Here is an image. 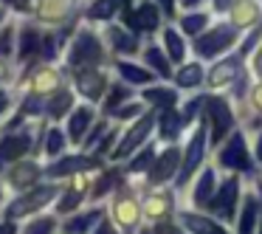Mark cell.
Here are the masks:
<instances>
[{
    "instance_id": "47",
    "label": "cell",
    "mask_w": 262,
    "mask_h": 234,
    "mask_svg": "<svg viewBox=\"0 0 262 234\" xmlns=\"http://www.w3.org/2000/svg\"><path fill=\"white\" fill-rule=\"evenodd\" d=\"M14 79H17V62H14V59L0 57V88L14 85Z\"/></svg>"
},
{
    "instance_id": "7",
    "label": "cell",
    "mask_w": 262,
    "mask_h": 234,
    "mask_svg": "<svg viewBox=\"0 0 262 234\" xmlns=\"http://www.w3.org/2000/svg\"><path fill=\"white\" fill-rule=\"evenodd\" d=\"M59 186H62L59 181L42 178L40 183H34V186L23 189V192L9 195V203H6V211H3V217H12V220L23 223L26 217L37 215V211L51 209L54 200H57V195H59Z\"/></svg>"
},
{
    "instance_id": "22",
    "label": "cell",
    "mask_w": 262,
    "mask_h": 234,
    "mask_svg": "<svg viewBox=\"0 0 262 234\" xmlns=\"http://www.w3.org/2000/svg\"><path fill=\"white\" fill-rule=\"evenodd\" d=\"M175 220L181 226L183 234H228L231 228L223 220H217L214 215H209L206 209H194V206H178Z\"/></svg>"
},
{
    "instance_id": "15",
    "label": "cell",
    "mask_w": 262,
    "mask_h": 234,
    "mask_svg": "<svg viewBox=\"0 0 262 234\" xmlns=\"http://www.w3.org/2000/svg\"><path fill=\"white\" fill-rule=\"evenodd\" d=\"M107 164V158H99L93 153H85L79 147H71L68 153H62L59 158L46 161V178L51 181H65L71 175H79V172H96L99 166Z\"/></svg>"
},
{
    "instance_id": "30",
    "label": "cell",
    "mask_w": 262,
    "mask_h": 234,
    "mask_svg": "<svg viewBox=\"0 0 262 234\" xmlns=\"http://www.w3.org/2000/svg\"><path fill=\"white\" fill-rule=\"evenodd\" d=\"M158 42L164 46V51L169 54V59H172L175 65L192 57V40H189V37L183 34L181 29H178L175 20H166V23L161 26V31H158Z\"/></svg>"
},
{
    "instance_id": "19",
    "label": "cell",
    "mask_w": 262,
    "mask_h": 234,
    "mask_svg": "<svg viewBox=\"0 0 262 234\" xmlns=\"http://www.w3.org/2000/svg\"><path fill=\"white\" fill-rule=\"evenodd\" d=\"M220 166L214 164V161H206L203 166L198 169V175L192 178V181L186 183V189L181 192V203L183 206H194V209H206V203L211 200V195H214L217 183H220Z\"/></svg>"
},
{
    "instance_id": "39",
    "label": "cell",
    "mask_w": 262,
    "mask_h": 234,
    "mask_svg": "<svg viewBox=\"0 0 262 234\" xmlns=\"http://www.w3.org/2000/svg\"><path fill=\"white\" fill-rule=\"evenodd\" d=\"M124 0H85V9H82V20L88 23H110V20L119 17V9Z\"/></svg>"
},
{
    "instance_id": "5",
    "label": "cell",
    "mask_w": 262,
    "mask_h": 234,
    "mask_svg": "<svg viewBox=\"0 0 262 234\" xmlns=\"http://www.w3.org/2000/svg\"><path fill=\"white\" fill-rule=\"evenodd\" d=\"M243 40V31L231 23L228 17H214L206 31H200L198 37H192V57L211 62V59L223 57V54L234 51Z\"/></svg>"
},
{
    "instance_id": "56",
    "label": "cell",
    "mask_w": 262,
    "mask_h": 234,
    "mask_svg": "<svg viewBox=\"0 0 262 234\" xmlns=\"http://www.w3.org/2000/svg\"><path fill=\"white\" fill-rule=\"evenodd\" d=\"M181 9H198V6H206V0H178Z\"/></svg>"
},
{
    "instance_id": "52",
    "label": "cell",
    "mask_w": 262,
    "mask_h": 234,
    "mask_svg": "<svg viewBox=\"0 0 262 234\" xmlns=\"http://www.w3.org/2000/svg\"><path fill=\"white\" fill-rule=\"evenodd\" d=\"M234 0H206V6L214 12V17H223V14L228 12V6H231Z\"/></svg>"
},
{
    "instance_id": "31",
    "label": "cell",
    "mask_w": 262,
    "mask_h": 234,
    "mask_svg": "<svg viewBox=\"0 0 262 234\" xmlns=\"http://www.w3.org/2000/svg\"><path fill=\"white\" fill-rule=\"evenodd\" d=\"M138 96L144 99V104H147V108H152L155 113H158V110H166V108H178V104H181V99H183V93L178 91L172 82L155 79L152 85L141 88V91H138Z\"/></svg>"
},
{
    "instance_id": "13",
    "label": "cell",
    "mask_w": 262,
    "mask_h": 234,
    "mask_svg": "<svg viewBox=\"0 0 262 234\" xmlns=\"http://www.w3.org/2000/svg\"><path fill=\"white\" fill-rule=\"evenodd\" d=\"M138 192H141L144 226L175 220V211L181 206V195L175 192V186H138Z\"/></svg>"
},
{
    "instance_id": "6",
    "label": "cell",
    "mask_w": 262,
    "mask_h": 234,
    "mask_svg": "<svg viewBox=\"0 0 262 234\" xmlns=\"http://www.w3.org/2000/svg\"><path fill=\"white\" fill-rule=\"evenodd\" d=\"M107 215L113 220L116 231H121V234H138L144 228L141 192H138V186L130 178L107 198Z\"/></svg>"
},
{
    "instance_id": "26",
    "label": "cell",
    "mask_w": 262,
    "mask_h": 234,
    "mask_svg": "<svg viewBox=\"0 0 262 234\" xmlns=\"http://www.w3.org/2000/svg\"><path fill=\"white\" fill-rule=\"evenodd\" d=\"M107 215V200L104 203H85L82 209L71 211V215L62 217V226H59V231L62 234H93V228H96V223L102 220V217Z\"/></svg>"
},
{
    "instance_id": "25",
    "label": "cell",
    "mask_w": 262,
    "mask_h": 234,
    "mask_svg": "<svg viewBox=\"0 0 262 234\" xmlns=\"http://www.w3.org/2000/svg\"><path fill=\"white\" fill-rule=\"evenodd\" d=\"M99 116H102V113H99L96 104L82 102V99L71 108V113L65 116V121H62L65 133H68V138H71V147H79L82 138H85V133L93 127V121H96Z\"/></svg>"
},
{
    "instance_id": "44",
    "label": "cell",
    "mask_w": 262,
    "mask_h": 234,
    "mask_svg": "<svg viewBox=\"0 0 262 234\" xmlns=\"http://www.w3.org/2000/svg\"><path fill=\"white\" fill-rule=\"evenodd\" d=\"M110 124H113V121H110L107 116H99V119L93 121V127H91V130H88V133H85V138H82L79 150H85V153H93V150L99 147V141H102V138H104V133L110 130Z\"/></svg>"
},
{
    "instance_id": "21",
    "label": "cell",
    "mask_w": 262,
    "mask_h": 234,
    "mask_svg": "<svg viewBox=\"0 0 262 234\" xmlns=\"http://www.w3.org/2000/svg\"><path fill=\"white\" fill-rule=\"evenodd\" d=\"M99 29H102V37H104V46H107L110 57H138V51L144 46V37H138L133 29H127L119 20L102 23Z\"/></svg>"
},
{
    "instance_id": "2",
    "label": "cell",
    "mask_w": 262,
    "mask_h": 234,
    "mask_svg": "<svg viewBox=\"0 0 262 234\" xmlns=\"http://www.w3.org/2000/svg\"><path fill=\"white\" fill-rule=\"evenodd\" d=\"M211 161L220 166V172H237L245 181L262 175L259 166H256L254 150H251V133L245 130L243 124H239L223 144H217V147L211 150Z\"/></svg>"
},
{
    "instance_id": "4",
    "label": "cell",
    "mask_w": 262,
    "mask_h": 234,
    "mask_svg": "<svg viewBox=\"0 0 262 234\" xmlns=\"http://www.w3.org/2000/svg\"><path fill=\"white\" fill-rule=\"evenodd\" d=\"M48 121L46 119H31L23 127H12V130H0V175L6 166L14 161L26 158V155H40V138Z\"/></svg>"
},
{
    "instance_id": "50",
    "label": "cell",
    "mask_w": 262,
    "mask_h": 234,
    "mask_svg": "<svg viewBox=\"0 0 262 234\" xmlns=\"http://www.w3.org/2000/svg\"><path fill=\"white\" fill-rule=\"evenodd\" d=\"M251 150H254V158H256V166L262 172V127L251 133Z\"/></svg>"
},
{
    "instance_id": "55",
    "label": "cell",
    "mask_w": 262,
    "mask_h": 234,
    "mask_svg": "<svg viewBox=\"0 0 262 234\" xmlns=\"http://www.w3.org/2000/svg\"><path fill=\"white\" fill-rule=\"evenodd\" d=\"M9 189H6V183H3V178H0V217H3V211H6V203H9Z\"/></svg>"
},
{
    "instance_id": "27",
    "label": "cell",
    "mask_w": 262,
    "mask_h": 234,
    "mask_svg": "<svg viewBox=\"0 0 262 234\" xmlns=\"http://www.w3.org/2000/svg\"><path fill=\"white\" fill-rule=\"evenodd\" d=\"M110 68H113V76H119L121 82L133 85L136 91H141V88L152 85V82L158 79V76H155V71H149L138 57H113Z\"/></svg>"
},
{
    "instance_id": "45",
    "label": "cell",
    "mask_w": 262,
    "mask_h": 234,
    "mask_svg": "<svg viewBox=\"0 0 262 234\" xmlns=\"http://www.w3.org/2000/svg\"><path fill=\"white\" fill-rule=\"evenodd\" d=\"M144 110H147V104H144V99H141V96H136V99H130V102H124L121 108H116L113 113L107 116V119L119 121V124H127V121L138 119V116H141Z\"/></svg>"
},
{
    "instance_id": "36",
    "label": "cell",
    "mask_w": 262,
    "mask_h": 234,
    "mask_svg": "<svg viewBox=\"0 0 262 234\" xmlns=\"http://www.w3.org/2000/svg\"><path fill=\"white\" fill-rule=\"evenodd\" d=\"M79 102V96L74 93V88L62 85L57 93H51V96H46V121H65V116L71 113V108Z\"/></svg>"
},
{
    "instance_id": "9",
    "label": "cell",
    "mask_w": 262,
    "mask_h": 234,
    "mask_svg": "<svg viewBox=\"0 0 262 234\" xmlns=\"http://www.w3.org/2000/svg\"><path fill=\"white\" fill-rule=\"evenodd\" d=\"M243 186H245L243 175H237V172H223L214 195H211V200L206 203V211L214 215L217 220H223L231 231H234V220H237L239 200H243Z\"/></svg>"
},
{
    "instance_id": "57",
    "label": "cell",
    "mask_w": 262,
    "mask_h": 234,
    "mask_svg": "<svg viewBox=\"0 0 262 234\" xmlns=\"http://www.w3.org/2000/svg\"><path fill=\"white\" fill-rule=\"evenodd\" d=\"M254 183H256V189H259V200H262V175H256ZM256 231L262 234V206H259V228H256Z\"/></svg>"
},
{
    "instance_id": "11",
    "label": "cell",
    "mask_w": 262,
    "mask_h": 234,
    "mask_svg": "<svg viewBox=\"0 0 262 234\" xmlns=\"http://www.w3.org/2000/svg\"><path fill=\"white\" fill-rule=\"evenodd\" d=\"M110 79H113V68L110 65H82V68L68 71V82L74 88V93L82 102H91L96 108L102 104L104 93H107Z\"/></svg>"
},
{
    "instance_id": "34",
    "label": "cell",
    "mask_w": 262,
    "mask_h": 234,
    "mask_svg": "<svg viewBox=\"0 0 262 234\" xmlns=\"http://www.w3.org/2000/svg\"><path fill=\"white\" fill-rule=\"evenodd\" d=\"M68 150H71V138L65 133L62 121H48L46 130H42V138H40V158L54 161L62 153H68Z\"/></svg>"
},
{
    "instance_id": "46",
    "label": "cell",
    "mask_w": 262,
    "mask_h": 234,
    "mask_svg": "<svg viewBox=\"0 0 262 234\" xmlns=\"http://www.w3.org/2000/svg\"><path fill=\"white\" fill-rule=\"evenodd\" d=\"M17 108V91H14L12 85H6V88H0V121L6 119L12 110Z\"/></svg>"
},
{
    "instance_id": "48",
    "label": "cell",
    "mask_w": 262,
    "mask_h": 234,
    "mask_svg": "<svg viewBox=\"0 0 262 234\" xmlns=\"http://www.w3.org/2000/svg\"><path fill=\"white\" fill-rule=\"evenodd\" d=\"M0 3H3V6H6L12 14L29 17V14H31V3H34V0H0Z\"/></svg>"
},
{
    "instance_id": "37",
    "label": "cell",
    "mask_w": 262,
    "mask_h": 234,
    "mask_svg": "<svg viewBox=\"0 0 262 234\" xmlns=\"http://www.w3.org/2000/svg\"><path fill=\"white\" fill-rule=\"evenodd\" d=\"M223 17H228L239 31H248L251 26L262 17V3L259 0H234Z\"/></svg>"
},
{
    "instance_id": "23",
    "label": "cell",
    "mask_w": 262,
    "mask_h": 234,
    "mask_svg": "<svg viewBox=\"0 0 262 234\" xmlns=\"http://www.w3.org/2000/svg\"><path fill=\"white\" fill-rule=\"evenodd\" d=\"M42 34H46V26H40L34 17H20L17 26V54H14V62L17 68L40 59V48H42Z\"/></svg>"
},
{
    "instance_id": "53",
    "label": "cell",
    "mask_w": 262,
    "mask_h": 234,
    "mask_svg": "<svg viewBox=\"0 0 262 234\" xmlns=\"http://www.w3.org/2000/svg\"><path fill=\"white\" fill-rule=\"evenodd\" d=\"M93 234H116V226H113V220H110V215H104L102 220L96 223V228H93Z\"/></svg>"
},
{
    "instance_id": "59",
    "label": "cell",
    "mask_w": 262,
    "mask_h": 234,
    "mask_svg": "<svg viewBox=\"0 0 262 234\" xmlns=\"http://www.w3.org/2000/svg\"><path fill=\"white\" fill-rule=\"evenodd\" d=\"M259 3H262V0H259Z\"/></svg>"
},
{
    "instance_id": "54",
    "label": "cell",
    "mask_w": 262,
    "mask_h": 234,
    "mask_svg": "<svg viewBox=\"0 0 262 234\" xmlns=\"http://www.w3.org/2000/svg\"><path fill=\"white\" fill-rule=\"evenodd\" d=\"M20 223L12 220V217H0V234H17Z\"/></svg>"
},
{
    "instance_id": "17",
    "label": "cell",
    "mask_w": 262,
    "mask_h": 234,
    "mask_svg": "<svg viewBox=\"0 0 262 234\" xmlns=\"http://www.w3.org/2000/svg\"><path fill=\"white\" fill-rule=\"evenodd\" d=\"M59 195L54 200V211L59 217L71 215V211L82 209L85 203H91V186H93V172H79V175H71L65 181H59Z\"/></svg>"
},
{
    "instance_id": "49",
    "label": "cell",
    "mask_w": 262,
    "mask_h": 234,
    "mask_svg": "<svg viewBox=\"0 0 262 234\" xmlns=\"http://www.w3.org/2000/svg\"><path fill=\"white\" fill-rule=\"evenodd\" d=\"M245 62H248V68H251V74H254V79H262V42L248 54V59H245Z\"/></svg>"
},
{
    "instance_id": "24",
    "label": "cell",
    "mask_w": 262,
    "mask_h": 234,
    "mask_svg": "<svg viewBox=\"0 0 262 234\" xmlns=\"http://www.w3.org/2000/svg\"><path fill=\"white\" fill-rule=\"evenodd\" d=\"M259 189H256L254 178L245 181L243 186V200H239V209H237V220H234V231L239 234H254L259 228Z\"/></svg>"
},
{
    "instance_id": "12",
    "label": "cell",
    "mask_w": 262,
    "mask_h": 234,
    "mask_svg": "<svg viewBox=\"0 0 262 234\" xmlns=\"http://www.w3.org/2000/svg\"><path fill=\"white\" fill-rule=\"evenodd\" d=\"M155 119H158V113H155L152 108H147L138 119L121 124L119 141H116V147H113V153H110L107 161H124L127 155L136 153L141 144H147L149 138H155Z\"/></svg>"
},
{
    "instance_id": "41",
    "label": "cell",
    "mask_w": 262,
    "mask_h": 234,
    "mask_svg": "<svg viewBox=\"0 0 262 234\" xmlns=\"http://www.w3.org/2000/svg\"><path fill=\"white\" fill-rule=\"evenodd\" d=\"M17 26H20V14H9L0 23V57L14 59V54H17Z\"/></svg>"
},
{
    "instance_id": "51",
    "label": "cell",
    "mask_w": 262,
    "mask_h": 234,
    "mask_svg": "<svg viewBox=\"0 0 262 234\" xmlns=\"http://www.w3.org/2000/svg\"><path fill=\"white\" fill-rule=\"evenodd\" d=\"M161 6V12H164V17L166 20H175L178 17V12H181V6H178V0H155Z\"/></svg>"
},
{
    "instance_id": "1",
    "label": "cell",
    "mask_w": 262,
    "mask_h": 234,
    "mask_svg": "<svg viewBox=\"0 0 262 234\" xmlns=\"http://www.w3.org/2000/svg\"><path fill=\"white\" fill-rule=\"evenodd\" d=\"M110 62H113V57L104 46L102 29L96 23L79 20V26L74 29L68 46H65L62 65L71 71V68H82V65H110Z\"/></svg>"
},
{
    "instance_id": "33",
    "label": "cell",
    "mask_w": 262,
    "mask_h": 234,
    "mask_svg": "<svg viewBox=\"0 0 262 234\" xmlns=\"http://www.w3.org/2000/svg\"><path fill=\"white\" fill-rule=\"evenodd\" d=\"M158 150H161V141H158V138H149V141L141 144L136 153H130L124 161H119V164L124 166L127 178H130V181H141V178L147 175V169L152 166V161H155V155H158Z\"/></svg>"
},
{
    "instance_id": "58",
    "label": "cell",
    "mask_w": 262,
    "mask_h": 234,
    "mask_svg": "<svg viewBox=\"0 0 262 234\" xmlns=\"http://www.w3.org/2000/svg\"><path fill=\"white\" fill-rule=\"evenodd\" d=\"M9 14H12V12H9V9H6V6H3V3H0V23H3V20H6V17H9Z\"/></svg>"
},
{
    "instance_id": "32",
    "label": "cell",
    "mask_w": 262,
    "mask_h": 234,
    "mask_svg": "<svg viewBox=\"0 0 262 234\" xmlns=\"http://www.w3.org/2000/svg\"><path fill=\"white\" fill-rule=\"evenodd\" d=\"M138 59H141L149 71H155V76H158V79H166V82L172 79L175 62H172L169 54L164 51V46L158 42V37H147V40H144L141 51H138Z\"/></svg>"
},
{
    "instance_id": "10",
    "label": "cell",
    "mask_w": 262,
    "mask_h": 234,
    "mask_svg": "<svg viewBox=\"0 0 262 234\" xmlns=\"http://www.w3.org/2000/svg\"><path fill=\"white\" fill-rule=\"evenodd\" d=\"M119 23H124L127 29H133L138 37H158L161 26L166 23L164 12L155 0H124L119 9Z\"/></svg>"
},
{
    "instance_id": "42",
    "label": "cell",
    "mask_w": 262,
    "mask_h": 234,
    "mask_svg": "<svg viewBox=\"0 0 262 234\" xmlns=\"http://www.w3.org/2000/svg\"><path fill=\"white\" fill-rule=\"evenodd\" d=\"M237 113H239V121H243V124L251 116H262V79H254L245 104H237Z\"/></svg>"
},
{
    "instance_id": "43",
    "label": "cell",
    "mask_w": 262,
    "mask_h": 234,
    "mask_svg": "<svg viewBox=\"0 0 262 234\" xmlns=\"http://www.w3.org/2000/svg\"><path fill=\"white\" fill-rule=\"evenodd\" d=\"M251 85H254V74H251L248 62H245V68L239 71V76L231 82V88L226 91V96L231 99L234 104H245V99H248V91H251Z\"/></svg>"
},
{
    "instance_id": "18",
    "label": "cell",
    "mask_w": 262,
    "mask_h": 234,
    "mask_svg": "<svg viewBox=\"0 0 262 234\" xmlns=\"http://www.w3.org/2000/svg\"><path fill=\"white\" fill-rule=\"evenodd\" d=\"M243 68H245V57L234 48V51H228V54H223V57L206 62V85L203 88L211 91V93H226Z\"/></svg>"
},
{
    "instance_id": "3",
    "label": "cell",
    "mask_w": 262,
    "mask_h": 234,
    "mask_svg": "<svg viewBox=\"0 0 262 234\" xmlns=\"http://www.w3.org/2000/svg\"><path fill=\"white\" fill-rule=\"evenodd\" d=\"M211 158V144H209V130H206V121H194L189 127V133L181 141V169H178V178L172 181L175 192L181 195L186 189V183L198 175V169Z\"/></svg>"
},
{
    "instance_id": "16",
    "label": "cell",
    "mask_w": 262,
    "mask_h": 234,
    "mask_svg": "<svg viewBox=\"0 0 262 234\" xmlns=\"http://www.w3.org/2000/svg\"><path fill=\"white\" fill-rule=\"evenodd\" d=\"M178 169H181V141L161 144V150L155 155L152 166L147 169V175L133 183L136 186H172V181L178 178Z\"/></svg>"
},
{
    "instance_id": "40",
    "label": "cell",
    "mask_w": 262,
    "mask_h": 234,
    "mask_svg": "<svg viewBox=\"0 0 262 234\" xmlns=\"http://www.w3.org/2000/svg\"><path fill=\"white\" fill-rule=\"evenodd\" d=\"M59 226H62V217H59L51 206V209H42V211H37V215L26 217V220L20 223V231L23 234H54V231H59Z\"/></svg>"
},
{
    "instance_id": "28",
    "label": "cell",
    "mask_w": 262,
    "mask_h": 234,
    "mask_svg": "<svg viewBox=\"0 0 262 234\" xmlns=\"http://www.w3.org/2000/svg\"><path fill=\"white\" fill-rule=\"evenodd\" d=\"M186 133H189V121H186V116H183L181 104H178V108L158 110V119H155V138H158L161 144L183 141Z\"/></svg>"
},
{
    "instance_id": "38",
    "label": "cell",
    "mask_w": 262,
    "mask_h": 234,
    "mask_svg": "<svg viewBox=\"0 0 262 234\" xmlns=\"http://www.w3.org/2000/svg\"><path fill=\"white\" fill-rule=\"evenodd\" d=\"M136 96H138L136 88L127 85V82H121L119 76H113L110 85H107V93H104V99H102V104H99V113L110 116L116 108H121L124 102H130V99H136Z\"/></svg>"
},
{
    "instance_id": "8",
    "label": "cell",
    "mask_w": 262,
    "mask_h": 234,
    "mask_svg": "<svg viewBox=\"0 0 262 234\" xmlns=\"http://www.w3.org/2000/svg\"><path fill=\"white\" fill-rule=\"evenodd\" d=\"M200 119L206 121L211 150H214L217 144H223L239 124H243V121H239V113H237V104H234L226 93H211V91H209L206 110H203V116H200Z\"/></svg>"
},
{
    "instance_id": "20",
    "label": "cell",
    "mask_w": 262,
    "mask_h": 234,
    "mask_svg": "<svg viewBox=\"0 0 262 234\" xmlns=\"http://www.w3.org/2000/svg\"><path fill=\"white\" fill-rule=\"evenodd\" d=\"M0 178H3V183H6V189L12 195L23 192V189L34 186V183H40L46 178V161L40 155H26V158L14 161L12 166H6Z\"/></svg>"
},
{
    "instance_id": "29",
    "label": "cell",
    "mask_w": 262,
    "mask_h": 234,
    "mask_svg": "<svg viewBox=\"0 0 262 234\" xmlns=\"http://www.w3.org/2000/svg\"><path fill=\"white\" fill-rule=\"evenodd\" d=\"M169 82H172V85H175L181 93H194V91H200V88L206 85V62H203V59H198V57L183 59V62L175 65Z\"/></svg>"
},
{
    "instance_id": "14",
    "label": "cell",
    "mask_w": 262,
    "mask_h": 234,
    "mask_svg": "<svg viewBox=\"0 0 262 234\" xmlns=\"http://www.w3.org/2000/svg\"><path fill=\"white\" fill-rule=\"evenodd\" d=\"M82 9H85V0H34L31 17L46 29H59V26L79 23Z\"/></svg>"
},
{
    "instance_id": "35",
    "label": "cell",
    "mask_w": 262,
    "mask_h": 234,
    "mask_svg": "<svg viewBox=\"0 0 262 234\" xmlns=\"http://www.w3.org/2000/svg\"><path fill=\"white\" fill-rule=\"evenodd\" d=\"M211 20H214V12H211L209 6H198V9H181L178 17H175V23H178V29L192 40V37H198L200 31L209 29Z\"/></svg>"
}]
</instances>
